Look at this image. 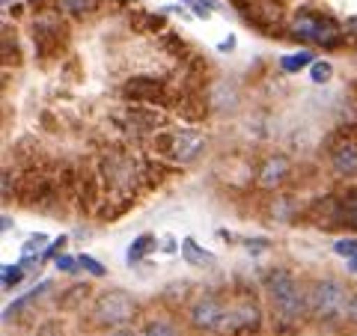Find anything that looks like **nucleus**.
Here are the masks:
<instances>
[{"label":"nucleus","mask_w":357,"mask_h":336,"mask_svg":"<svg viewBox=\"0 0 357 336\" xmlns=\"http://www.w3.org/2000/svg\"><path fill=\"white\" fill-rule=\"evenodd\" d=\"M262 292L268 298V319H271L274 336H298L310 321L307 283L298 280L295 271L274 265L262 274Z\"/></svg>","instance_id":"nucleus-1"},{"label":"nucleus","mask_w":357,"mask_h":336,"mask_svg":"<svg viewBox=\"0 0 357 336\" xmlns=\"http://www.w3.org/2000/svg\"><path fill=\"white\" fill-rule=\"evenodd\" d=\"M96 173L102 178L105 197H122V199H137L146 194L143 188V155L110 146L96 158Z\"/></svg>","instance_id":"nucleus-2"},{"label":"nucleus","mask_w":357,"mask_h":336,"mask_svg":"<svg viewBox=\"0 0 357 336\" xmlns=\"http://www.w3.org/2000/svg\"><path fill=\"white\" fill-rule=\"evenodd\" d=\"M351 289L340 277H316L307 283V304H310V321L316 328H337L345 324V307H349Z\"/></svg>","instance_id":"nucleus-3"},{"label":"nucleus","mask_w":357,"mask_h":336,"mask_svg":"<svg viewBox=\"0 0 357 336\" xmlns=\"http://www.w3.org/2000/svg\"><path fill=\"white\" fill-rule=\"evenodd\" d=\"M149 143V152L158 155L161 161L173 164L176 170L178 167H191L203 158V152L208 146L206 134L197 131V128H161L158 134H152L146 140Z\"/></svg>","instance_id":"nucleus-4"},{"label":"nucleus","mask_w":357,"mask_h":336,"mask_svg":"<svg viewBox=\"0 0 357 336\" xmlns=\"http://www.w3.org/2000/svg\"><path fill=\"white\" fill-rule=\"evenodd\" d=\"M286 36H292L298 42L319 45V48H325V51H333V48H342V42H345L349 33H345V27L337 18H331L325 13H316V9H298L286 24Z\"/></svg>","instance_id":"nucleus-5"},{"label":"nucleus","mask_w":357,"mask_h":336,"mask_svg":"<svg viewBox=\"0 0 357 336\" xmlns=\"http://www.w3.org/2000/svg\"><path fill=\"white\" fill-rule=\"evenodd\" d=\"M137 316H140V300L131 292H126V289H105V292L93 298V307H89V321L102 330L126 328Z\"/></svg>","instance_id":"nucleus-6"},{"label":"nucleus","mask_w":357,"mask_h":336,"mask_svg":"<svg viewBox=\"0 0 357 336\" xmlns=\"http://www.w3.org/2000/svg\"><path fill=\"white\" fill-rule=\"evenodd\" d=\"M262 328H265V307L256 300V295L244 292L236 295V300H229L218 336H259Z\"/></svg>","instance_id":"nucleus-7"},{"label":"nucleus","mask_w":357,"mask_h":336,"mask_svg":"<svg viewBox=\"0 0 357 336\" xmlns=\"http://www.w3.org/2000/svg\"><path fill=\"white\" fill-rule=\"evenodd\" d=\"M227 307H229V300L220 298L218 292H199L188 300L185 324L194 333H218L223 324V316H227Z\"/></svg>","instance_id":"nucleus-8"},{"label":"nucleus","mask_w":357,"mask_h":336,"mask_svg":"<svg viewBox=\"0 0 357 336\" xmlns=\"http://www.w3.org/2000/svg\"><path fill=\"white\" fill-rule=\"evenodd\" d=\"M110 119L116 122V128L122 134H128V137H152V134H158L161 128H167V116L161 114L158 107L152 105H122L119 110L110 114Z\"/></svg>","instance_id":"nucleus-9"},{"label":"nucleus","mask_w":357,"mask_h":336,"mask_svg":"<svg viewBox=\"0 0 357 336\" xmlns=\"http://www.w3.org/2000/svg\"><path fill=\"white\" fill-rule=\"evenodd\" d=\"M244 21L250 27L262 30L265 36H277L286 21V9H283V0H241L238 3Z\"/></svg>","instance_id":"nucleus-10"},{"label":"nucleus","mask_w":357,"mask_h":336,"mask_svg":"<svg viewBox=\"0 0 357 336\" xmlns=\"http://www.w3.org/2000/svg\"><path fill=\"white\" fill-rule=\"evenodd\" d=\"M122 98L131 105H173V96L161 77L152 75H137L131 81L122 84Z\"/></svg>","instance_id":"nucleus-11"},{"label":"nucleus","mask_w":357,"mask_h":336,"mask_svg":"<svg viewBox=\"0 0 357 336\" xmlns=\"http://www.w3.org/2000/svg\"><path fill=\"white\" fill-rule=\"evenodd\" d=\"M328 164L333 178L340 182H357V137L354 134H342V137L331 140Z\"/></svg>","instance_id":"nucleus-12"},{"label":"nucleus","mask_w":357,"mask_h":336,"mask_svg":"<svg viewBox=\"0 0 357 336\" xmlns=\"http://www.w3.org/2000/svg\"><path fill=\"white\" fill-rule=\"evenodd\" d=\"M289 178H292V158L286 152H271L256 167L253 185L259 190H280Z\"/></svg>","instance_id":"nucleus-13"},{"label":"nucleus","mask_w":357,"mask_h":336,"mask_svg":"<svg viewBox=\"0 0 357 336\" xmlns=\"http://www.w3.org/2000/svg\"><path fill=\"white\" fill-rule=\"evenodd\" d=\"M48 292H54V283H51V280H42L39 286H33L27 295H21V298L15 300V304H9V307H6V312H3V321H13L15 316H21V312L30 310L33 304H39V300H42L45 295H48Z\"/></svg>","instance_id":"nucleus-14"},{"label":"nucleus","mask_w":357,"mask_h":336,"mask_svg":"<svg viewBox=\"0 0 357 336\" xmlns=\"http://www.w3.org/2000/svg\"><path fill=\"white\" fill-rule=\"evenodd\" d=\"M295 215H298V206H295V199H292V197L277 194L274 199H268L265 217H271V220H277V223H292Z\"/></svg>","instance_id":"nucleus-15"},{"label":"nucleus","mask_w":357,"mask_h":336,"mask_svg":"<svg viewBox=\"0 0 357 336\" xmlns=\"http://www.w3.org/2000/svg\"><path fill=\"white\" fill-rule=\"evenodd\" d=\"M182 259L188 265H197V268H215L218 259H215V253H208L206 247H199V244L194 238H182Z\"/></svg>","instance_id":"nucleus-16"},{"label":"nucleus","mask_w":357,"mask_h":336,"mask_svg":"<svg viewBox=\"0 0 357 336\" xmlns=\"http://www.w3.org/2000/svg\"><path fill=\"white\" fill-rule=\"evenodd\" d=\"M140 336H182V330L170 316H152L143 321Z\"/></svg>","instance_id":"nucleus-17"},{"label":"nucleus","mask_w":357,"mask_h":336,"mask_svg":"<svg viewBox=\"0 0 357 336\" xmlns=\"http://www.w3.org/2000/svg\"><path fill=\"white\" fill-rule=\"evenodd\" d=\"M155 250V235L152 232H143V235H137L131 244H128V253H126V262L134 268V265H140L146 256Z\"/></svg>","instance_id":"nucleus-18"},{"label":"nucleus","mask_w":357,"mask_h":336,"mask_svg":"<svg viewBox=\"0 0 357 336\" xmlns=\"http://www.w3.org/2000/svg\"><path fill=\"white\" fill-rule=\"evenodd\" d=\"M98 6V0H54V9L66 18H86Z\"/></svg>","instance_id":"nucleus-19"},{"label":"nucleus","mask_w":357,"mask_h":336,"mask_svg":"<svg viewBox=\"0 0 357 336\" xmlns=\"http://www.w3.org/2000/svg\"><path fill=\"white\" fill-rule=\"evenodd\" d=\"M316 63V57H312V51H295V54H286V57H280V69L286 75H295L301 69H310V66Z\"/></svg>","instance_id":"nucleus-20"},{"label":"nucleus","mask_w":357,"mask_h":336,"mask_svg":"<svg viewBox=\"0 0 357 336\" xmlns=\"http://www.w3.org/2000/svg\"><path fill=\"white\" fill-rule=\"evenodd\" d=\"M89 295H93V289H89V283H75L72 289H66L63 298H60V307L66 310H75L81 300H86Z\"/></svg>","instance_id":"nucleus-21"},{"label":"nucleus","mask_w":357,"mask_h":336,"mask_svg":"<svg viewBox=\"0 0 357 336\" xmlns=\"http://www.w3.org/2000/svg\"><path fill=\"white\" fill-rule=\"evenodd\" d=\"M27 277V268L24 265H3V292H13V289H18L21 283H24Z\"/></svg>","instance_id":"nucleus-22"},{"label":"nucleus","mask_w":357,"mask_h":336,"mask_svg":"<svg viewBox=\"0 0 357 336\" xmlns=\"http://www.w3.org/2000/svg\"><path fill=\"white\" fill-rule=\"evenodd\" d=\"M54 268H57L60 274H69V277H75L77 271H84L81 259H77V256H69V253H60L57 259H54Z\"/></svg>","instance_id":"nucleus-23"},{"label":"nucleus","mask_w":357,"mask_h":336,"mask_svg":"<svg viewBox=\"0 0 357 336\" xmlns=\"http://www.w3.org/2000/svg\"><path fill=\"white\" fill-rule=\"evenodd\" d=\"M333 253H337L340 259H345V262L354 259V256H357V238H354V235H349V238H337V241H333Z\"/></svg>","instance_id":"nucleus-24"},{"label":"nucleus","mask_w":357,"mask_h":336,"mask_svg":"<svg viewBox=\"0 0 357 336\" xmlns=\"http://www.w3.org/2000/svg\"><path fill=\"white\" fill-rule=\"evenodd\" d=\"M310 77H312V84H328L333 77V66L328 60H316L310 66Z\"/></svg>","instance_id":"nucleus-25"},{"label":"nucleus","mask_w":357,"mask_h":336,"mask_svg":"<svg viewBox=\"0 0 357 336\" xmlns=\"http://www.w3.org/2000/svg\"><path fill=\"white\" fill-rule=\"evenodd\" d=\"M77 259H81V268H84V271H86L89 277H105V274H107V268H105L102 262H98L96 256L81 253V256H77Z\"/></svg>","instance_id":"nucleus-26"},{"label":"nucleus","mask_w":357,"mask_h":336,"mask_svg":"<svg viewBox=\"0 0 357 336\" xmlns=\"http://www.w3.org/2000/svg\"><path fill=\"white\" fill-rule=\"evenodd\" d=\"M342 208H345V227L357 229V194H345L342 197Z\"/></svg>","instance_id":"nucleus-27"},{"label":"nucleus","mask_w":357,"mask_h":336,"mask_svg":"<svg viewBox=\"0 0 357 336\" xmlns=\"http://www.w3.org/2000/svg\"><path fill=\"white\" fill-rule=\"evenodd\" d=\"M185 3L194 9V15H197V18H208V15L218 9L215 0H185Z\"/></svg>","instance_id":"nucleus-28"},{"label":"nucleus","mask_w":357,"mask_h":336,"mask_svg":"<svg viewBox=\"0 0 357 336\" xmlns=\"http://www.w3.org/2000/svg\"><path fill=\"white\" fill-rule=\"evenodd\" d=\"M345 324H354V328H357V289L349 298V307H345Z\"/></svg>","instance_id":"nucleus-29"},{"label":"nucleus","mask_w":357,"mask_h":336,"mask_svg":"<svg viewBox=\"0 0 357 336\" xmlns=\"http://www.w3.org/2000/svg\"><path fill=\"white\" fill-rule=\"evenodd\" d=\"M105 336H140L137 328H131V324H126V328H114V330H105Z\"/></svg>","instance_id":"nucleus-30"},{"label":"nucleus","mask_w":357,"mask_h":336,"mask_svg":"<svg viewBox=\"0 0 357 336\" xmlns=\"http://www.w3.org/2000/svg\"><path fill=\"white\" fill-rule=\"evenodd\" d=\"M244 244H248V250H250V253H259V250H265L271 241H268V238H248Z\"/></svg>","instance_id":"nucleus-31"},{"label":"nucleus","mask_w":357,"mask_h":336,"mask_svg":"<svg viewBox=\"0 0 357 336\" xmlns=\"http://www.w3.org/2000/svg\"><path fill=\"white\" fill-rule=\"evenodd\" d=\"M342 27H345V33H349V36H357V15H351Z\"/></svg>","instance_id":"nucleus-32"},{"label":"nucleus","mask_w":357,"mask_h":336,"mask_svg":"<svg viewBox=\"0 0 357 336\" xmlns=\"http://www.w3.org/2000/svg\"><path fill=\"white\" fill-rule=\"evenodd\" d=\"M232 48H236V36H227L218 45V51H232Z\"/></svg>","instance_id":"nucleus-33"},{"label":"nucleus","mask_w":357,"mask_h":336,"mask_svg":"<svg viewBox=\"0 0 357 336\" xmlns=\"http://www.w3.org/2000/svg\"><path fill=\"white\" fill-rule=\"evenodd\" d=\"M0 229H3V232H9V229H13V217H9V215H3V220H0Z\"/></svg>","instance_id":"nucleus-34"},{"label":"nucleus","mask_w":357,"mask_h":336,"mask_svg":"<svg viewBox=\"0 0 357 336\" xmlns=\"http://www.w3.org/2000/svg\"><path fill=\"white\" fill-rule=\"evenodd\" d=\"M349 274H357V256H354V259H349Z\"/></svg>","instance_id":"nucleus-35"}]
</instances>
